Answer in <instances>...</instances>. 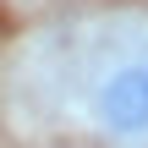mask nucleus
Instances as JSON below:
<instances>
[{
	"mask_svg": "<svg viewBox=\"0 0 148 148\" xmlns=\"http://www.w3.org/2000/svg\"><path fill=\"white\" fill-rule=\"evenodd\" d=\"M82 121L104 148H148V27L99 49L82 77Z\"/></svg>",
	"mask_w": 148,
	"mask_h": 148,
	"instance_id": "f257e3e1",
	"label": "nucleus"
}]
</instances>
